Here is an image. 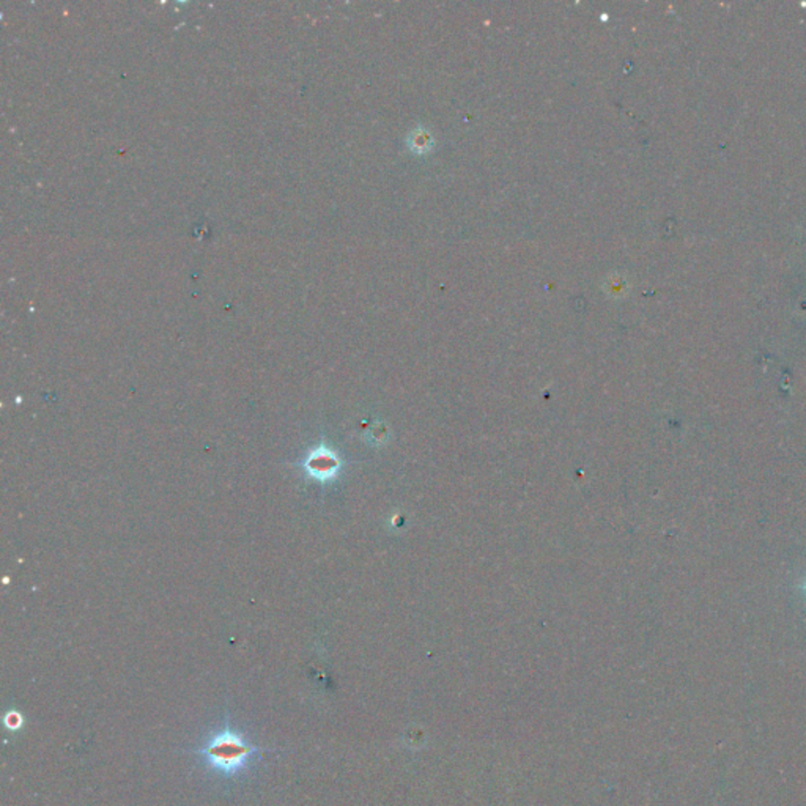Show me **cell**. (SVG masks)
Here are the masks:
<instances>
[{
    "label": "cell",
    "mask_w": 806,
    "mask_h": 806,
    "mask_svg": "<svg viewBox=\"0 0 806 806\" xmlns=\"http://www.w3.org/2000/svg\"><path fill=\"white\" fill-rule=\"evenodd\" d=\"M259 751H264V748L246 744L241 735L226 728L222 732L216 734L203 748L193 753L203 756L207 763L214 770L221 772L222 775L232 777L245 769L252 754Z\"/></svg>",
    "instance_id": "1"
},
{
    "label": "cell",
    "mask_w": 806,
    "mask_h": 806,
    "mask_svg": "<svg viewBox=\"0 0 806 806\" xmlns=\"http://www.w3.org/2000/svg\"><path fill=\"white\" fill-rule=\"evenodd\" d=\"M5 723H6V725H8L11 729H16V728L22 723V718H21V715H18L16 712H10L8 715H6Z\"/></svg>",
    "instance_id": "2"
}]
</instances>
